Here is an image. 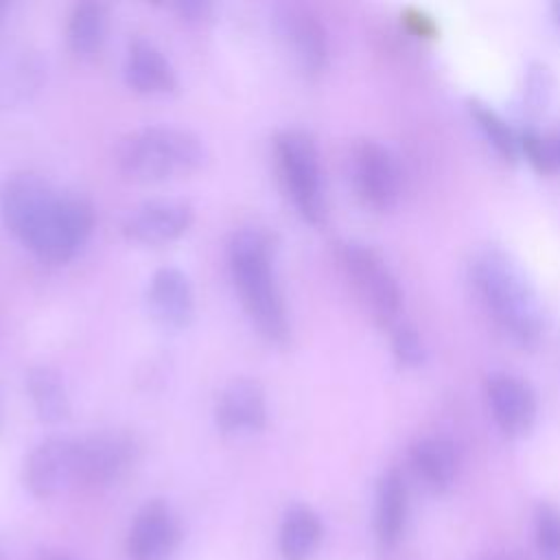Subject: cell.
<instances>
[{"instance_id":"obj_18","label":"cell","mask_w":560,"mask_h":560,"mask_svg":"<svg viewBox=\"0 0 560 560\" xmlns=\"http://www.w3.org/2000/svg\"><path fill=\"white\" fill-rule=\"evenodd\" d=\"M413 472L433 490H444L457 475V451L444 435L418 438L409 451Z\"/></svg>"},{"instance_id":"obj_13","label":"cell","mask_w":560,"mask_h":560,"mask_svg":"<svg viewBox=\"0 0 560 560\" xmlns=\"http://www.w3.org/2000/svg\"><path fill=\"white\" fill-rule=\"evenodd\" d=\"M267 396L254 378H232L217 396L214 422L225 435L258 433L267 427Z\"/></svg>"},{"instance_id":"obj_14","label":"cell","mask_w":560,"mask_h":560,"mask_svg":"<svg viewBox=\"0 0 560 560\" xmlns=\"http://www.w3.org/2000/svg\"><path fill=\"white\" fill-rule=\"evenodd\" d=\"M486 400L497 427L510 435H525L536 420V394L521 376L497 372L486 381Z\"/></svg>"},{"instance_id":"obj_8","label":"cell","mask_w":560,"mask_h":560,"mask_svg":"<svg viewBox=\"0 0 560 560\" xmlns=\"http://www.w3.org/2000/svg\"><path fill=\"white\" fill-rule=\"evenodd\" d=\"M138 440L122 429H101L77 440V481L105 488L122 479L138 462Z\"/></svg>"},{"instance_id":"obj_28","label":"cell","mask_w":560,"mask_h":560,"mask_svg":"<svg viewBox=\"0 0 560 560\" xmlns=\"http://www.w3.org/2000/svg\"><path fill=\"white\" fill-rule=\"evenodd\" d=\"M164 9L173 11L179 20L184 22H190V24H199L203 20L210 18L212 13V2L208 0H177V2H168L164 4Z\"/></svg>"},{"instance_id":"obj_3","label":"cell","mask_w":560,"mask_h":560,"mask_svg":"<svg viewBox=\"0 0 560 560\" xmlns=\"http://www.w3.org/2000/svg\"><path fill=\"white\" fill-rule=\"evenodd\" d=\"M470 282L490 317L523 348H534L545 332V308L518 260L494 245L470 260Z\"/></svg>"},{"instance_id":"obj_17","label":"cell","mask_w":560,"mask_h":560,"mask_svg":"<svg viewBox=\"0 0 560 560\" xmlns=\"http://www.w3.org/2000/svg\"><path fill=\"white\" fill-rule=\"evenodd\" d=\"M109 13L101 2H79L70 9L66 22V44L72 57L81 61L94 59L107 37Z\"/></svg>"},{"instance_id":"obj_5","label":"cell","mask_w":560,"mask_h":560,"mask_svg":"<svg viewBox=\"0 0 560 560\" xmlns=\"http://www.w3.org/2000/svg\"><path fill=\"white\" fill-rule=\"evenodd\" d=\"M271 153L276 177L287 199L306 223L319 225L326 219V199L313 136L295 127L280 129L271 140Z\"/></svg>"},{"instance_id":"obj_23","label":"cell","mask_w":560,"mask_h":560,"mask_svg":"<svg viewBox=\"0 0 560 560\" xmlns=\"http://www.w3.org/2000/svg\"><path fill=\"white\" fill-rule=\"evenodd\" d=\"M518 142L521 151L538 173H560V127L549 131L527 129L518 136Z\"/></svg>"},{"instance_id":"obj_26","label":"cell","mask_w":560,"mask_h":560,"mask_svg":"<svg viewBox=\"0 0 560 560\" xmlns=\"http://www.w3.org/2000/svg\"><path fill=\"white\" fill-rule=\"evenodd\" d=\"M37 66L33 61H28L26 57H13L9 59V63L4 61L0 66V92H7V85H11V94L13 96H26L28 90H33L35 83V74H37Z\"/></svg>"},{"instance_id":"obj_2","label":"cell","mask_w":560,"mask_h":560,"mask_svg":"<svg viewBox=\"0 0 560 560\" xmlns=\"http://www.w3.org/2000/svg\"><path fill=\"white\" fill-rule=\"evenodd\" d=\"M276 238L269 230L247 225L228 241V271L238 302L258 335L273 346H287L291 324L276 276Z\"/></svg>"},{"instance_id":"obj_6","label":"cell","mask_w":560,"mask_h":560,"mask_svg":"<svg viewBox=\"0 0 560 560\" xmlns=\"http://www.w3.org/2000/svg\"><path fill=\"white\" fill-rule=\"evenodd\" d=\"M335 256L365 311L378 324L394 326L402 308V291L385 258L359 241L339 243Z\"/></svg>"},{"instance_id":"obj_7","label":"cell","mask_w":560,"mask_h":560,"mask_svg":"<svg viewBox=\"0 0 560 560\" xmlns=\"http://www.w3.org/2000/svg\"><path fill=\"white\" fill-rule=\"evenodd\" d=\"M350 184L359 201L376 212L389 210L400 197V166L389 147L374 138H359L348 153Z\"/></svg>"},{"instance_id":"obj_16","label":"cell","mask_w":560,"mask_h":560,"mask_svg":"<svg viewBox=\"0 0 560 560\" xmlns=\"http://www.w3.org/2000/svg\"><path fill=\"white\" fill-rule=\"evenodd\" d=\"M122 70L127 85L138 94H171L179 85L168 57L151 39L144 37H136L129 44Z\"/></svg>"},{"instance_id":"obj_19","label":"cell","mask_w":560,"mask_h":560,"mask_svg":"<svg viewBox=\"0 0 560 560\" xmlns=\"http://www.w3.org/2000/svg\"><path fill=\"white\" fill-rule=\"evenodd\" d=\"M407 521V486L398 470H387L376 486L374 532L381 545L392 547L402 536Z\"/></svg>"},{"instance_id":"obj_32","label":"cell","mask_w":560,"mask_h":560,"mask_svg":"<svg viewBox=\"0 0 560 560\" xmlns=\"http://www.w3.org/2000/svg\"><path fill=\"white\" fill-rule=\"evenodd\" d=\"M4 11H7V4L0 2V24H2V20H4Z\"/></svg>"},{"instance_id":"obj_1","label":"cell","mask_w":560,"mask_h":560,"mask_svg":"<svg viewBox=\"0 0 560 560\" xmlns=\"http://www.w3.org/2000/svg\"><path fill=\"white\" fill-rule=\"evenodd\" d=\"M7 230L42 262H70L94 230V208L77 192L55 188L44 175L20 171L0 190Z\"/></svg>"},{"instance_id":"obj_27","label":"cell","mask_w":560,"mask_h":560,"mask_svg":"<svg viewBox=\"0 0 560 560\" xmlns=\"http://www.w3.org/2000/svg\"><path fill=\"white\" fill-rule=\"evenodd\" d=\"M392 352L400 365L416 368L418 363H422V341L411 324L396 322L392 326Z\"/></svg>"},{"instance_id":"obj_29","label":"cell","mask_w":560,"mask_h":560,"mask_svg":"<svg viewBox=\"0 0 560 560\" xmlns=\"http://www.w3.org/2000/svg\"><path fill=\"white\" fill-rule=\"evenodd\" d=\"M402 22L407 24V28L418 35V37H435L438 35V26L433 22L431 15H427L420 9H407L402 13Z\"/></svg>"},{"instance_id":"obj_4","label":"cell","mask_w":560,"mask_h":560,"mask_svg":"<svg viewBox=\"0 0 560 560\" xmlns=\"http://www.w3.org/2000/svg\"><path fill=\"white\" fill-rule=\"evenodd\" d=\"M114 160L127 179L153 184L199 171L208 160V151L203 140L188 129L144 125L118 140Z\"/></svg>"},{"instance_id":"obj_33","label":"cell","mask_w":560,"mask_h":560,"mask_svg":"<svg viewBox=\"0 0 560 560\" xmlns=\"http://www.w3.org/2000/svg\"><path fill=\"white\" fill-rule=\"evenodd\" d=\"M0 560H4V553H2V549H0Z\"/></svg>"},{"instance_id":"obj_30","label":"cell","mask_w":560,"mask_h":560,"mask_svg":"<svg viewBox=\"0 0 560 560\" xmlns=\"http://www.w3.org/2000/svg\"><path fill=\"white\" fill-rule=\"evenodd\" d=\"M551 11H553V18H556V22H558V26H560V0L551 4Z\"/></svg>"},{"instance_id":"obj_21","label":"cell","mask_w":560,"mask_h":560,"mask_svg":"<svg viewBox=\"0 0 560 560\" xmlns=\"http://www.w3.org/2000/svg\"><path fill=\"white\" fill-rule=\"evenodd\" d=\"M26 392L39 420L55 424L70 416V396L55 368L33 365L26 374Z\"/></svg>"},{"instance_id":"obj_15","label":"cell","mask_w":560,"mask_h":560,"mask_svg":"<svg viewBox=\"0 0 560 560\" xmlns=\"http://www.w3.org/2000/svg\"><path fill=\"white\" fill-rule=\"evenodd\" d=\"M147 306L160 326L188 328L195 319V291L188 276L171 265L155 269L147 287Z\"/></svg>"},{"instance_id":"obj_24","label":"cell","mask_w":560,"mask_h":560,"mask_svg":"<svg viewBox=\"0 0 560 560\" xmlns=\"http://www.w3.org/2000/svg\"><path fill=\"white\" fill-rule=\"evenodd\" d=\"M536 549L542 560H560V512L551 505L536 512Z\"/></svg>"},{"instance_id":"obj_31","label":"cell","mask_w":560,"mask_h":560,"mask_svg":"<svg viewBox=\"0 0 560 560\" xmlns=\"http://www.w3.org/2000/svg\"><path fill=\"white\" fill-rule=\"evenodd\" d=\"M44 560H72V558H68V556H63V553H52V556H46Z\"/></svg>"},{"instance_id":"obj_22","label":"cell","mask_w":560,"mask_h":560,"mask_svg":"<svg viewBox=\"0 0 560 560\" xmlns=\"http://www.w3.org/2000/svg\"><path fill=\"white\" fill-rule=\"evenodd\" d=\"M468 112L477 122V127L481 129V133L486 136V140L492 144V149L505 162H514L516 155L521 153V142H518V136L512 131V127L503 120V116L479 98L468 101Z\"/></svg>"},{"instance_id":"obj_10","label":"cell","mask_w":560,"mask_h":560,"mask_svg":"<svg viewBox=\"0 0 560 560\" xmlns=\"http://www.w3.org/2000/svg\"><path fill=\"white\" fill-rule=\"evenodd\" d=\"M77 440L52 435L42 440L24 459L22 481L37 499L61 494L77 481Z\"/></svg>"},{"instance_id":"obj_11","label":"cell","mask_w":560,"mask_h":560,"mask_svg":"<svg viewBox=\"0 0 560 560\" xmlns=\"http://www.w3.org/2000/svg\"><path fill=\"white\" fill-rule=\"evenodd\" d=\"M195 221V208L186 199L160 197L129 210L122 219V234L142 245H166L184 236Z\"/></svg>"},{"instance_id":"obj_12","label":"cell","mask_w":560,"mask_h":560,"mask_svg":"<svg viewBox=\"0 0 560 560\" xmlns=\"http://www.w3.org/2000/svg\"><path fill=\"white\" fill-rule=\"evenodd\" d=\"M182 538L179 521L168 503L153 499L144 503L127 534V553L131 560H168Z\"/></svg>"},{"instance_id":"obj_25","label":"cell","mask_w":560,"mask_h":560,"mask_svg":"<svg viewBox=\"0 0 560 560\" xmlns=\"http://www.w3.org/2000/svg\"><path fill=\"white\" fill-rule=\"evenodd\" d=\"M551 92V72L545 63L534 61L525 72V88H523V107L527 114L536 116L545 109Z\"/></svg>"},{"instance_id":"obj_20","label":"cell","mask_w":560,"mask_h":560,"mask_svg":"<svg viewBox=\"0 0 560 560\" xmlns=\"http://www.w3.org/2000/svg\"><path fill=\"white\" fill-rule=\"evenodd\" d=\"M324 536V527L319 516L306 505H293L284 512L280 532H278V549L282 560H313L319 549Z\"/></svg>"},{"instance_id":"obj_9","label":"cell","mask_w":560,"mask_h":560,"mask_svg":"<svg viewBox=\"0 0 560 560\" xmlns=\"http://www.w3.org/2000/svg\"><path fill=\"white\" fill-rule=\"evenodd\" d=\"M278 37L304 77H319L328 66V33L322 20L302 4H278L273 13Z\"/></svg>"}]
</instances>
